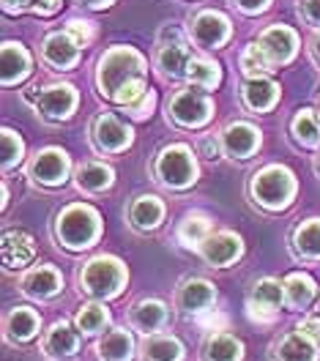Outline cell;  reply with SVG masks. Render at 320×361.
<instances>
[{"label":"cell","mask_w":320,"mask_h":361,"mask_svg":"<svg viewBox=\"0 0 320 361\" xmlns=\"http://www.w3.org/2000/svg\"><path fill=\"white\" fill-rule=\"evenodd\" d=\"M250 192L254 203H260L269 211H282L296 197V176L282 164H269L260 173H254Z\"/></svg>","instance_id":"4"},{"label":"cell","mask_w":320,"mask_h":361,"mask_svg":"<svg viewBox=\"0 0 320 361\" xmlns=\"http://www.w3.org/2000/svg\"><path fill=\"white\" fill-rule=\"evenodd\" d=\"M244 104L250 107L252 113H266L271 110L279 99V85L271 82L269 77H250V82L241 90Z\"/></svg>","instance_id":"28"},{"label":"cell","mask_w":320,"mask_h":361,"mask_svg":"<svg viewBox=\"0 0 320 361\" xmlns=\"http://www.w3.org/2000/svg\"><path fill=\"white\" fill-rule=\"evenodd\" d=\"M257 44H260L263 55L269 58V63H271V68H274V66L288 63V61H293L298 39L290 27H285V25H274V27H269V30L260 36V42H257Z\"/></svg>","instance_id":"13"},{"label":"cell","mask_w":320,"mask_h":361,"mask_svg":"<svg viewBox=\"0 0 320 361\" xmlns=\"http://www.w3.org/2000/svg\"><path fill=\"white\" fill-rule=\"evenodd\" d=\"M101 233V216L99 211L91 205H69L58 214V222H55V235L58 241L66 249H88L96 244Z\"/></svg>","instance_id":"3"},{"label":"cell","mask_w":320,"mask_h":361,"mask_svg":"<svg viewBox=\"0 0 320 361\" xmlns=\"http://www.w3.org/2000/svg\"><path fill=\"white\" fill-rule=\"evenodd\" d=\"M318 167H320V159H318Z\"/></svg>","instance_id":"51"},{"label":"cell","mask_w":320,"mask_h":361,"mask_svg":"<svg viewBox=\"0 0 320 361\" xmlns=\"http://www.w3.org/2000/svg\"><path fill=\"white\" fill-rule=\"evenodd\" d=\"M285 301V282L279 279H257L252 285V293L247 298V315L254 323H274L279 317V307Z\"/></svg>","instance_id":"6"},{"label":"cell","mask_w":320,"mask_h":361,"mask_svg":"<svg viewBox=\"0 0 320 361\" xmlns=\"http://www.w3.org/2000/svg\"><path fill=\"white\" fill-rule=\"evenodd\" d=\"M296 331H301L307 339H312L315 345L320 348V315H312V317H301L296 326Z\"/></svg>","instance_id":"42"},{"label":"cell","mask_w":320,"mask_h":361,"mask_svg":"<svg viewBox=\"0 0 320 361\" xmlns=\"http://www.w3.org/2000/svg\"><path fill=\"white\" fill-rule=\"evenodd\" d=\"M42 350L49 361H71L80 350V334L71 329L69 320H58L42 339Z\"/></svg>","instance_id":"12"},{"label":"cell","mask_w":320,"mask_h":361,"mask_svg":"<svg viewBox=\"0 0 320 361\" xmlns=\"http://www.w3.org/2000/svg\"><path fill=\"white\" fill-rule=\"evenodd\" d=\"M318 293V285L309 274H301L293 271L288 279H285V301L290 310H307L312 304V298Z\"/></svg>","instance_id":"30"},{"label":"cell","mask_w":320,"mask_h":361,"mask_svg":"<svg viewBox=\"0 0 320 361\" xmlns=\"http://www.w3.org/2000/svg\"><path fill=\"white\" fill-rule=\"evenodd\" d=\"M301 14L309 25H320V0H301Z\"/></svg>","instance_id":"44"},{"label":"cell","mask_w":320,"mask_h":361,"mask_svg":"<svg viewBox=\"0 0 320 361\" xmlns=\"http://www.w3.org/2000/svg\"><path fill=\"white\" fill-rule=\"evenodd\" d=\"M69 154L61 151V148H44L30 161V178H36L44 186H63L69 178Z\"/></svg>","instance_id":"9"},{"label":"cell","mask_w":320,"mask_h":361,"mask_svg":"<svg viewBox=\"0 0 320 361\" xmlns=\"http://www.w3.org/2000/svg\"><path fill=\"white\" fill-rule=\"evenodd\" d=\"M129 219L137 230H156L161 225V219H164V205L154 195H142L132 203Z\"/></svg>","instance_id":"32"},{"label":"cell","mask_w":320,"mask_h":361,"mask_svg":"<svg viewBox=\"0 0 320 361\" xmlns=\"http://www.w3.org/2000/svg\"><path fill=\"white\" fill-rule=\"evenodd\" d=\"M214 115V104L203 90H178L170 102V118L183 129H200Z\"/></svg>","instance_id":"7"},{"label":"cell","mask_w":320,"mask_h":361,"mask_svg":"<svg viewBox=\"0 0 320 361\" xmlns=\"http://www.w3.org/2000/svg\"><path fill=\"white\" fill-rule=\"evenodd\" d=\"M80 3H85V6H91V8H104V6H110L113 0H80Z\"/></svg>","instance_id":"48"},{"label":"cell","mask_w":320,"mask_h":361,"mask_svg":"<svg viewBox=\"0 0 320 361\" xmlns=\"http://www.w3.org/2000/svg\"><path fill=\"white\" fill-rule=\"evenodd\" d=\"M154 107H156V93L148 88L145 96H140L135 104H129V107H126V113L132 115V118H137V121H142V118H151Z\"/></svg>","instance_id":"39"},{"label":"cell","mask_w":320,"mask_h":361,"mask_svg":"<svg viewBox=\"0 0 320 361\" xmlns=\"http://www.w3.org/2000/svg\"><path fill=\"white\" fill-rule=\"evenodd\" d=\"M44 61L55 68H71L80 61V42L69 30L63 33H49L44 42Z\"/></svg>","instance_id":"20"},{"label":"cell","mask_w":320,"mask_h":361,"mask_svg":"<svg viewBox=\"0 0 320 361\" xmlns=\"http://www.w3.org/2000/svg\"><path fill=\"white\" fill-rule=\"evenodd\" d=\"M241 68H244L250 77H260V71H274L257 42L244 49V55H241Z\"/></svg>","instance_id":"38"},{"label":"cell","mask_w":320,"mask_h":361,"mask_svg":"<svg viewBox=\"0 0 320 361\" xmlns=\"http://www.w3.org/2000/svg\"><path fill=\"white\" fill-rule=\"evenodd\" d=\"M33 104L49 121H66L77 110V90L66 85V82L63 85H49V88L39 90Z\"/></svg>","instance_id":"11"},{"label":"cell","mask_w":320,"mask_h":361,"mask_svg":"<svg viewBox=\"0 0 320 361\" xmlns=\"http://www.w3.org/2000/svg\"><path fill=\"white\" fill-rule=\"evenodd\" d=\"M25 142L14 129H3V170H11L23 161Z\"/></svg>","instance_id":"37"},{"label":"cell","mask_w":320,"mask_h":361,"mask_svg":"<svg viewBox=\"0 0 320 361\" xmlns=\"http://www.w3.org/2000/svg\"><path fill=\"white\" fill-rule=\"evenodd\" d=\"M132 140H135L132 129L118 115L104 113L93 121V142L104 154H121V151H126L132 145Z\"/></svg>","instance_id":"8"},{"label":"cell","mask_w":320,"mask_h":361,"mask_svg":"<svg viewBox=\"0 0 320 361\" xmlns=\"http://www.w3.org/2000/svg\"><path fill=\"white\" fill-rule=\"evenodd\" d=\"M197 326H200V329H208V331H225V329H228V315L208 310V312H200V315H197Z\"/></svg>","instance_id":"40"},{"label":"cell","mask_w":320,"mask_h":361,"mask_svg":"<svg viewBox=\"0 0 320 361\" xmlns=\"http://www.w3.org/2000/svg\"><path fill=\"white\" fill-rule=\"evenodd\" d=\"M66 30L80 42V47H88L93 42V36H96V27L91 23H80V20H71Z\"/></svg>","instance_id":"41"},{"label":"cell","mask_w":320,"mask_h":361,"mask_svg":"<svg viewBox=\"0 0 320 361\" xmlns=\"http://www.w3.org/2000/svg\"><path fill=\"white\" fill-rule=\"evenodd\" d=\"M36 257V241L23 230H8L3 235V263L6 269H25Z\"/></svg>","instance_id":"22"},{"label":"cell","mask_w":320,"mask_h":361,"mask_svg":"<svg viewBox=\"0 0 320 361\" xmlns=\"http://www.w3.org/2000/svg\"><path fill=\"white\" fill-rule=\"evenodd\" d=\"M235 3H238V8L247 11V14H260V11L269 8L271 0H235Z\"/></svg>","instance_id":"45"},{"label":"cell","mask_w":320,"mask_h":361,"mask_svg":"<svg viewBox=\"0 0 320 361\" xmlns=\"http://www.w3.org/2000/svg\"><path fill=\"white\" fill-rule=\"evenodd\" d=\"M99 88L101 96L113 99L118 90L135 80H145V61L132 47H115L99 61Z\"/></svg>","instance_id":"2"},{"label":"cell","mask_w":320,"mask_h":361,"mask_svg":"<svg viewBox=\"0 0 320 361\" xmlns=\"http://www.w3.org/2000/svg\"><path fill=\"white\" fill-rule=\"evenodd\" d=\"M318 315H320V298H318Z\"/></svg>","instance_id":"50"},{"label":"cell","mask_w":320,"mask_h":361,"mask_svg":"<svg viewBox=\"0 0 320 361\" xmlns=\"http://www.w3.org/2000/svg\"><path fill=\"white\" fill-rule=\"evenodd\" d=\"M27 3H30V0H3V8H6L8 14H20L23 8H27Z\"/></svg>","instance_id":"47"},{"label":"cell","mask_w":320,"mask_h":361,"mask_svg":"<svg viewBox=\"0 0 320 361\" xmlns=\"http://www.w3.org/2000/svg\"><path fill=\"white\" fill-rule=\"evenodd\" d=\"M192 36L200 47H219L228 42L230 23L219 11H200L192 23Z\"/></svg>","instance_id":"17"},{"label":"cell","mask_w":320,"mask_h":361,"mask_svg":"<svg viewBox=\"0 0 320 361\" xmlns=\"http://www.w3.org/2000/svg\"><path fill=\"white\" fill-rule=\"evenodd\" d=\"M96 353L101 361H132L135 359V337L126 329H110L96 342Z\"/></svg>","instance_id":"24"},{"label":"cell","mask_w":320,"mask_h":361,"mask_svg":"<svg viewBox=\"0 0 320 361\" xmlns=\"http://www.w3.org/2000/svg\"><path fill=\"white\" fill-rule=\"evenodd\" d=\"M186 80L200 90H214L222 82V68L216 61H211L206 55H192L189 68H186Z\"/></svg>","instance_id":"31"},{"label":"cell","mask_w":320,"mask_h":361,"mask_svg":"<svg viewBox=\"0 0 320 361\" xmlns=\"http://www.w3.org/2000/svg\"><path fill=\"white\" fill-rule=\"evenodd\" d=\"M156 178L167 189H189L197 180V161L186 145H167L156 159Z\"/></svg>","instance_id":"5"},{"label":"cell","mask_w":320,"mask_h":361,"mask_svg":"<svg viewBox=\"0 0 320 361\" xmlns=\"http://www.w3.org/2000/svg\"><path fill=\"white\" fill-rule=\"evenodd\" d=\"M200 361H244V342L228 331H214L203 342Z\"/></svg>","instance_id":"23"},{"label":"cell","mask_w":320,"mask_h":361,"mask_svg":"<svg viewBox=\"0 0 320 361\" xmlns=\"http://www.w3.org/2000/svg\"><path fill=\"white\" fill-rule=\"evenodd\" d=\"M211 233H214V219H211L208 214H203V211H192V214H186L181 219L176 238H178L181 247L200 249L206 244V238Z\"/></svg>","instance_id":"25"},{"label":"cell","mask_w":320,"mask_h":361,"mask_svg":"<svg viewBox=\"0 0 320 361\" xmlns=\"http://www.w3.org/2000/svg\"><path fill=\"white\" fill-rule=\"evenodd\" d=\"M30 71V55L23 44L6 42L3 44V85H17L23 82Z\"/></svg>","instance_id":"29"},{"label":"cell","mask_w":320,"mask_h":361,"mask_svg":"<svg viewBox=\"0 0 320 361\" xmlns=\"http://www.w3.org/2000/svg\"><path fill=\"white\" fill-rule=\"evenodd\" d=\"M200 157H206V159L219 157V142H216L214 137H203V140H200Z\"/></svg>","instance_id":"46"},{"label":"cell","mask_w":320,"mask_h":361,"mask_svg":"<svg viewBox=\"0 0 320 361\" xmlns=\"http://www.w3.org/2000/svg\"><path fill=\"white\" fill-rule=\"evenodd\" d=\"M39 329H42V317L30 307H14L6 315V339L14 345H25V342L36 339Z\"/></svg>","instance_id":"19"},{"label":"cell","mask_w":320,"mask_h":361,"mask_svg":"<svg viewBox=\"0 0 320 361\" xmlns=\"http://www.w3.org/2000/svg\"><path fill=\"white\" fill-rule=\"evenodd\" d=\"M293 249L307 260H320V219H307L293 230Z\"/></svg>","instance_id":"35"},{"label":"cell","mask_w":320,"mask_h":361,"mask_svg":"<svg viewBox=\"0 0 320 361\" xmlns=\"http://www.w3.org/2000/svg\"><path fill=\"white\" fill-rule=\"evenodd\" d=\"M222 145L228 151V157L233 159H250L257 148H260V132L252 123H230L222 135Z\"/></svg>","instance_id":"18"},{"label":"cell","mask_w":320,"mask_h":361,"mask_svg":"<svg viewBox=\"0 0 320 361\" xmlns=\"http://www.w3.org/2000/svg\"><path fill=\"white\" fill-rule=\"evenodd\" d=\"M200 255L208 266L214 269H228L230 263H235L241 255H244V241L238 233H230V230H222V233H211L206 238V244L200 247Z\"/></svg>","instance_id":"10"},{"label":"cell","mask_w":320,"mask_h":361,"mask_svg":"<svg viewBox=\"0 0 320 361\" xmlns=\"http://www.w3.org/2000/svg\"><path fill=\"white\" fill-rule=\"evenodd\" d=\"M189 61H192V47L186 44L181 30H176L173 42H164L159 47V68L167 77H186Z\"/></svg>","instance_id":"21"},{"label":"cell","mask_w":320,"mask_h":361,"mask_svg":"<svg viewBox=\"0 0 320 361\" xmlns=\"http://www.w3.org/2000/svg\"><path fill=\"white\" fill-rule=\"evenodd\" d=\"M132 326L142 331L145 337H151V334H159L167 329V323H170V310H167V304L159 301V298H142L137 301L135 307H132Z\"/></svg>","instance_id":"15"},{"label":"cell","mask_w":320,"mask_h":361,"mask_svg":"<svg viewBox=\"0 0 320 361\" xmlns=\"http://www.w3.org/2000/svg\"><path fill=\"white\" fill-rule=\"evenodd\" d=\"M115 180V173L113 167H107V164H101V161H88V164H82L80 170H77V186L82 189V192H104V189H110Z\"/></svg>","instance_id":"33"},{"label":"cell","mask_w":320,"mask_h":361,"mask_svg":"<svg viewBox=\"0 0 320 361\" xmlns=\"http://www.w3.org/2000/svg\"><path fill=\"white\" fill-rule=\"evenodd\" d=\"M183 356H186L183 342L173 334H151L140 348L142 361H183Z\"/></svg>","instance_id":"27"},{"label":"cell","mask_w":320,"mask_h":361,"mask_svg":"<svg viewBox=\"0 0 320 361\" xmlns=\"http://www.w3.org/2000/svg\"><path fill=\"white\" fill-rule=\"evenodd\" d=\"M312 55H315V61L320 63V33L312 39Z\"/></svg>","instance_id":"49"},{"label":"cell","mask_w":320,"mask_h":361,"mask_svg":"<svg viewBox=\"0 0 320 361\" xmlns=\"http://www.w3.org/2000/svg\"><path fill=\"white\" fill-rule=\"evenodd\" d=\"M63 290V276L61 271L55 269L52 263H44V266H36L33 271H27L23 279V293L30 295V298H52Z\"/></svg>","instance_id":"16"},{"label":"cell","mask_w":320,"mask_h":361,"mask_svg":"<svg viewBox=\"0 0 320 361\" xmlns=\"http://www.w3.org/2000/svg\"><path fill=\"white\" fill-rule=\"evenodd\" d=\"M61 6H63V0H30V3H27V8L36 11V14H42V17L55 14Z\"/></svg>","instance_id":"43"},{"label":"cell","mask_w":320,"mask_h":361,"mask_svg":"<svg viewBox=\"0 0 320 361\" xmlns=\"http://www.w3.org/2000/svg\"><path fill=\"white\" fill-rule=\"evenodd\" d=\"M110 310L104 307V304H99V301H93V304H85V307H80V312L74 317V323H77V331H82V334H101L107 326H110Z\"/></svg>","instance_id":"36"},{"label":"cell","mask_w":320,"mask_h":361,"mask_svg":"<svg viewBox=\"0 0 320 361\" xmlns=\"http://www.w3.org/2000/svg\"><path fill=\"white\" fill-rule=\"evenodd\" d=\"M318 345L301 331H288L274 345V361H318Z\"/></svg>","instance_id":"26"},{"label":"cell","mask_w":320,"mask_h":361,"mask_svg":"<svg viewBox=\"0 0 320 361\" xmlns=\"http://www.w3.org/2000/svg\"><path fill=\"white\" fill-rule=\"evenodd\" d=\"M290 135L304 148H318L320 145V115L315 110H298L290 121Z\"/></svg>","instance_id":"34"},{"label":"cell","mask_w":320,"mask_h":361,"mask_svg":"<svg viewBox=\"0 0 320 361\" xmlns=\"http://www.w3.org/2000/svg\"><path fill=\"white\" fill-rule=\"evenodd\" d=\"M216 304V288L203 279V276H192V279H183L181 288H178V307L189 315H200L208 312L211 307Z\"/></svg>","instance_id":"14"},{"label":"cell","mask_w":320,"mask_h":361,"mask_svg":"<svg viewBox=\"0 0 320 361\" xmlns=\"http://www.w3.org/2000/svg\"><path fill=\"white\" fill-rule=\"evenodd\" d=\"M126 279H129V271L113 255L93 257L91 263H85L82 271L77 274L80 290L88 293L91 298H96V301H110L115 295H121Z\"/></svg>","instance_id":"1"}]
</instances>
